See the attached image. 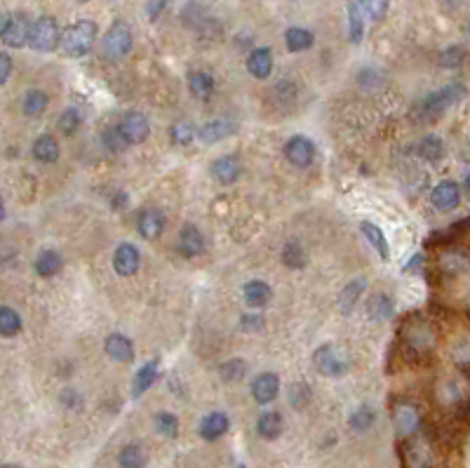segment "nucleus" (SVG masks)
Masks as SVG:
<instances>
[{
	"instance_id": "f257e3e1",
	"label": "nucleus",
	"mask_w": 470,
	"mask_h": 468,
	"mask_svg": "<svg viewBox=\"0 0 470 468\" xmlns=\"http://www.w3.org/2000/svg\"><path fill=\"white\" fill-rule=\"evenodd\" d=\"M94 40H97V24L90 19H80L64 28L62 33V50L69 57H85L92 50Z\"/></svg>"
},
{
	"instance_id": "f03ea898",
	"label": "nucleus",
	"mask_w": 470,
	"mask_h": 468,
	"mask_svg": "<svg viewBox=\"0 0 470 468\" xmlns=\"http://www.w3.org/2000/svg\"><path fill=\"white\" fill-rule=\"evenodd\" d=\"M132 50V31L123 19H116L111 24V28L106 31L104 40H101V55L111 62L123 59L127 52Z\"/></svg>"
},
{
	"instance_id": "7ed1b4c3",
	"label": "nucleus",
	"mask_w": 470,
	"mask_h": 468,
	"mask_svg": "<svg viewBox=\"0 0 470 468\" xmlns=\"http://www.w3.org/2000/svg\"><path fill=\"white\" fill-rule=\"evenodd\" d=\"M315 367L325 377H343L348 372V355L336 343H325L315 351Z\"/></svg>"
},
{
	"instance_id": "20e7f679",
	"label": "nucleus",
	"mask_w": 470,
	"mask_h": 468,
	"mask_svg": "<svg viewBox=\"0 0 470 468\" xmlns=\"http://www.w3.org/2000/svg\"><path fill=\"white\" fill-rule=\"evenodd\" d=\"M28 45L38 52H52L57 45H62V33L52 17H40L33 21L31 35H28Z\"/></svg>"
},
{
	"instance_id": "39448f33",
	"label": "nucleus",
	"mask_w": 470,
	"mask_h": 468,
	"mask_svg": "<svg viewBox=\"0 0 470 468\" xmlns=\"http://www.w3.org/2000/svg\"><path fill=\"white\" fill-rule=\"evenodd\" d=\"M463 97H466V87L459 85V82H454V85H447V87H442V90L428 94L424 99V104H421V111H424L426 116H440V114H444L449 106L461 102Z\"/></svg>"
},
{
	"instance_id": "423d86ee",
	"label": "nucleus",
	"mask_w": 470,
	"mask_h": 468,
	"mask_svg": "<svg viewBox=\"0 0 470 468\" xmlns=\"http://www.w3.org/2000/svg\"><path fill=\"white\" fill-rule=\"evenodd\" d=\"M33 24L26 19V15H5L3 26H0V35L3 43L8 47H24L28 43Z\"/></svg>"
},
{
	"instance_id": "0eeeda50",
	"label": "nucleus",
	"mask_w": 470,
	"mask_h": 468,
	"mask_svg": "<svg viewBox=\"0 0 470 468\" xmlns=\"http://www.w3.org/2000/svg\"><path fill=\"white\" fill-rule=\"evenodd\" d=\"M118 129H120L123 139L127 141V144H141V141H146L148 132H151L146 116L139 114V111H129V114H125Z\"/></svg>"
},
{
	"instance_id": "6e6552de",
	"label": "nucleus",
	"mask_w": 470,
	"mask_h": 468,
	"mask_svg": "<svg viewBox=\"0 0 470 468\" xmlns=\"http://www.w3.org/2000/svg\"><path fill=\"white\" fill-rule=\"evenodd\" d=\"M284 158L289 160L294 168H308L315 158V146L306 137H291L284 144Z\"/></svg>"
},
{
	"instance_id": "1a4fd4ad",
	"label": "nucleus",
	"mask_w": 470,
	"mask_h": 468,
	"mask_svg": "<svg viewBox=\"0 0 470 468\" xmlns=\"http://www.w3.org/2000/svg\"><path fill=\"white\" fill-rule=\"evenodd\" d=\"M141 266V254L134 245H120L113 254V269L118 276H134Z\"/></svg>"
},
{
	"instance_id": "9d476101",
	"label": "nucleus",
	"mask_w": 470,
	"mask_h": 468,
	"mask_svg": "<svg viewBox=\"0 0 470 468\" xmlns=\"http://www.w3.org/2000/svg\"><path fill=\"white\" fill-rule=\"evenodd\" d=\"M210 172L219 183H233V181H237V177H240L242 163L237 156H222L212 163Z\"/></svg>"
},
{
	"instance_id": "9b49d317",
	"label": "nucleus",
	"mask_w": 470,
	"mask_h": 468,
	"mask_svg": "<svg viewBox=\"0 0 470 468\" xmlns=\"http://www.w3.org/2000/svg\"><path fill=\"white\" fill-rule=\"evenodd\" d=\"M278 390H280V379H278V375H273V372L259 375L252 384V395L261 405H269V402L275 400Z\"/></svg>"
},
{
	"instance_id": "f8f14e48",
	"label": "nucleus",
	"mask_w": 470,
	"mask_h": 468,
	"mask_svg": "<svg viewBox=\"0 0 470 468\" xmlns=\"http://www.w3.org/2000/svg\"><path fill=\"white\" fill-rule=\"evenodd\" d=\"M392 422H395L397 431H400L402 435H412L421 424L419 410H416L412 402H400V405H395V410H392Z\"/></svg>"
},
{
	"instance_id": "ddd939ff",
	"label": "nucleus",
	"mask_w": 470,
	"mask_h": 468,
	"mask_svg": "<svg viewBox=\"0 0 470 468\" xmlns=\"http://www.w3.org/2000/svg\"><path fill=\"white\" fill-rule=\"evenodd\" d=\"M136 228H139L141 238L146 240H158L165 228V217L160 210H144L136 219Z\"/></svg>"
},
{
	"instance_id": "4468645a",
	"label": "nucleus",
	"mask_w": 470,
	"mask_h": 468,
	"mask_svg": "<svg viewBox=\"0 0 470 468\" xmlns=\"http://www.w3.org/2000/svg\"><path fill=\"white\" fill-rule=\"evenodd\" d=\"M365 0H348V38L350 43H362V35H365Z\"/></svg>"
},
{
	"instance_id": "2eb2a0df",
	"label": "nucleus",
	"mask_w": 470,
	"mask_h": 468,
	"mask_svg": "<svg viewBox=\"0 0 470 468\" xmlns=\"http://www.w3.org/2000/svg\"><path fill=\"white\" fill-rule=\"evenodd\" d=\"M431 200L437 210H454V207L461 203V188L456 186L454 181H442L433 188Z\"/></svg>"
},
{
	"instance_id": "dca6fc26",
	"label": "nucleus",
	"mask_w": 470,
	"mask_h": 468,
	"mask_svg": "<svg viewBox=\"0 0 470 468\" xmlns=\"http://www.w3.org/2000/svg\"><path fill=\"white\" fill-rule=\"evenodd\" d=\"M235 129H237V125L233 120H228V118H226V120H224V118H219V120L207 123V125L198 132V137L205 141V144H217V141H222L226 137H231V134H235Z\"/></svg>"
},
{
	"instance_id": "f3484780",
	"label": "nucleus",
	"mask_w": 470,
	"mask_h": 468,
	"mask_svg": "<svg viewBox=\"0 0 470 468\" xmlns=\"http://www.w3.org/2000/svg\"><path fill=\"white\" fill-rule=\"evenodd\" d=\"M104 351H106V355H109L111 360H118V363H127V360H132V358H134L132 341H129L127 336H123V334H111V336H106Z\"/></svg>"
},
{
	"instance_id": "a211bd4d",
	"label": "nucleus",
	"mask_w": 470,
	"mask_h": 468,
	"mask_svg": "<svg viewBox=\"0 0 470 468\" xmlns=\"http://www.w3.org/2000/svg\"><path fill=\"white\" fill-rule=\"evenodd\" d=\"M247 71L254 78H269L273 71V55L269 47H257L247 57Z\"/></svg>"
},
{
	"instance_id": "6ab92c4d",
	"label": "nucleus",
	"mask_w": 470,
	"mask_h": 468,
	"mask_svg": "<svg viewBox=\"0 0 470 468\" xmlns=\"http://www.w3.org/2000/svg\"><path fill=\"white\" fill-rule=\"evenodd\" d=\"M158 370H160V365H158V360H148V363L141 367L139 372L134 375V381H132V398H141V395L146 393L148 388L156 384V379H158Z\"/></svg>"
},
{
	"instance_id": "aec40b11",
	"label": "nucleus",
	"mask_w": 470,
	"mask_h": 468,
	"mask_svg": "<svg viewBox=\"0 0 470 468\" xmlns=\"http://www.w3.org/2000/svg\"><path fill=\"white\" fill-rule=\"evenodd\" d=\"M177 247H179V252L183 257H195V254L202 252V247H205V240H202L200 231L195 226H183L179 231V240H177Z\"/></svg>"
},
{
	"instance_id": "412c9836",
	"label": "nucleus",
	"mask_w": 470,
	"mask_h": 468,
	"mask_svg": "<svg viewBox=\"0 0 470 468\" xmlns=\"http://www.w3.org/2000/svg\"><path fill=\"white\" fill-rule=\"evenodd\" d=\"M228 431V417L224 412H212L200 422V435L205 440H219Z\"/></svg>"
},
{
	"instance_id": "4be33fe9",
	"label": "nucleus",
	"mask_w": 470,
	"mask_h": 468,
	"mask_svg": "<svg viewBox=\"0 0 470 468\" xmlns=\"http://www.w3.org/2000/svg\"><path fill=\"white\" fill-rule=\"evenodd\" d=\"M242 297L249 306H254V309H259V306H266L273 297L271 287L266 285L264 280H249L245 287H242Z\"/></svg>"
},
{
	"instance_id": "5701e85b",
	"label": "nucleus",
	"mask_w": 470,
	"mask_h": 468,
	"mask_svg": "<svg viewBox=\"0 0 470 468\" xmlns=\"http://www.w3.org/2000/svg\"><path fill=\"white\" fill-rule=\"evenodd\" d=\"M313 40H315V35L308 31V28H301V26H291V28H287V33H284V43H287L289 52L308 50V47H313Z\"/></svg>"
},
{
	"instance_id": "b1692460",
	"label": "nucleus",
	"mask_w": 470,
	"mask_h": 468,
	"mask_svg": "<svg viewBox=\"0 0 470 468\" xmlns=\"http://www.w3.org/2000/svg\"><path fill=\"white\" fill-rule=\"evenodd\" d=\"M188 87L195 99H210L214 92V78L205 71H193L188 75Z\"/></svg>"
},
{
	"instance_id": "393cba45",
	"label": "nucleus",
	"mask_w": 470,
	"mask_h": 468,
	"mask_svg": "<svg viewBox=\"0 0 470 468\" xmlns=\"http://www.w3.org/2000/svg\"><path fill=\"white\" fill-rule=\"evenodd\" d=\"M33 156L35 160H40V163H57L59 158V144L55 141V137H50V134H43V137L35 139L33 144Z\"/></svg>"
},
{
	"instance_id": "a878e982",
	"label": "nucleus",
	"mask_w": 470,
	"mask_h": 468,
	"mask_svg": "<svg viewBox=\"0 0 470 468\" xmlns=\"http://www.w3.org/2000/svg\"><path fill=\"white\" fill-rule=\"evenodd\" d=\"M35 273L43 276V278H50L55 276L59 269H62V254L57 250H43L38 254V259H35Z\"/></svg>"
},
{
	"instance_id": "bb28decb",
	"label": "nucleus",
	"mask_w": 470,
	"mask_h": 468,
	"mask_svg": "<svg viewBox=\"0 0 470 468\" xmlns=\"http://www.w3.org/2000/svg\"><path fill=\"white\" fill-rule=\"evenodd\" d=\"M257 431L261 438H266V440H275V438L282 433V417L275 412L261 414L257 422Z\"/></svg>"
},
{
	"instance_id": "cd10ccee",
	"label": "nucleus",
	"mask_w": 470,
	"mask_h": 468,
	"mask_svg": "<svg viewBox=\"0 0 470 468\" xmlns=\"http://www.w3.org/2000/svg\"><path fill=\"white\" fill-rule=\"evenodd\" d=\"M360 228H362V233H365V238L370 240V245L377 247V252L383 259H388V240H386L383 231H381L377 224H372V222H362Z\"/></svg>"
},
{
	"instance_id": "c85d7f7f",
	"label": "nucleus",
	"mask_w": 470,
	"mask_h": 468,
	"mask_svg": "<svg viewBox=\"0 0 470 468\" xmlns=\"http://www.w3.org/2000/svg\"><path fill=\"white\" fill-rule=\"evenodd\" d=\"M280 257H282V264L287 266V269H303L308 262V254L299 242H287V245L282 247Z\"/></svg>"
},
{
	"instance_id": "c756f323",
	"label": "nucleus",
	"mask_w": 470,
	"mask_h": 468,
	"mask_svg": "<svg viewBox=\"0 0 470 468\" xmlns=\"http://www.w3.org/2000/svg\"><path fill=\"white\" fill-rule=\"evenodd\" d=\"M118 464L120 468H144L146 466V454L139 445H127L118 454Z\"/></svg>"
},
{
	"instance_id": "7c9ffc66",
	"label": "nucleus",
	"mask_w": 470,
	"mask_h": 468,
	"mask_svg": "<svg viewBox=\"0 0 470 468\" xmlns=\"http://www.w3.org/2000/svg\"><path fill=\"white\" fill-rule=\"evenodd\" d=\"M0 332L3 336H17L21 332V318L17 311H12L10 306L0 309Z\"/></svg>"
},
{
	"instance_id": "2f4dec72",
	"label": "nucleus",
	"mask_w": 470,
	"mask_h": 468,
	"mask_svg": "<svg viewBox=\"0 0 470 468\" xmlns=\"http://www.w3.org/2000/svg\"><path fill=\"white\" fill-rule=\"evenodd\" d=\"M24 114H26L28 118H35V116H40L43 111L47 109V94L45 92H40V90H31L24 97Z\"/></svg>"
},
{
	"instance_id": "473e14b6",
	"label": "nucleus",
	"mask_w": 470,
	"mask_h": 468,
	"mask_svg": "<svg viewBox=\"0 0 470 468\" xmlns=\"http://www.w3.org/2000/svg\"><path fill=\"white\" fill-rule=\"evenodd\" d=\"M362 289H365V280H355V282H348L346 289L341 292V297H338V306H341L343 313H350L355 306V301L360 299Z\"/></svg>"
},
{
	"instance_id": "72a5a7b5",
	"label": "nucleus",
	"mask_w": 470,
	"mask_h": 468,
	"mask_svg": "<svg viewBox=\"0 0 470 468\" xmlns=\"http://www.w3.org/2000/svg\"><path fill=\"white\" fill-rule=\"evenodd\" d=\"M392 311H395V306H392V301L390 297H386V294H377V297L372 299V304H370V316L374 320H381V323H386L390 316H392Z\"/></svg>"
},
{
	"instance_id": "f704fd0d",
	"label": "nucleus",
	"mask_w": 470,
	"mask_h": 468,
	"mask_svg": "<svg viewBox=\"0 0 470 468\" xmlns=\"http://www.w3.org/2000/svg\"><path fill=\"white\" fill-rule=\"evenodd\" d=\"M156 429L160 435L165 438H177V433H179V422H177L174 414L170 412H160L156 414Z\"/></svg>"
},
{
	"instance_id": "c9c22d12",
	"label": "nucleus",
	"mask_w": 470,
	"mask_h": 468,
	"mask_svg": "<svg viewBox=\"0 0 470 468\" xmlns=\"http://www.w3.org/2000/svg\"><path fill=\"white\" fill-rule=\"evenodd\" d=\"M419 153H421V158H426V160H437V158H442L444 146L435 134H431V137H426L419 144Z\"/></svg>"
},
{
	"instance_id": "e433bc0d",
	"label": "nucleus",
	"mask_w": 470,
	"mask_h": 468,
	"mask_svg": "<svg viewBox=\"0 0 470 468\" xmlns=\"http://www.w3.org/2000/svg\"><path fill=\"white\" fill-rule=\"evenodd\" d=\"M172 141L174 144H179V146H186L193 141V137L198 132H195V127L190 125V123H177V125H172Z\"/></svg>"
},
{
	"instance_id": "4c0bfd02",
	"label": "nucleus",
	"mask_w": 470,
	"mask_h": 468,
	"mask_svg": "<svg viewBox=\"0 0 470 468\" xmlns=\"http://www.w3.org/2000/svg\"><path fill=\"white\" fill-rule=\"evenodd\" d=\"M245 372H247V365H245V360H240V358L228 360V363L222 367L224 381H237V379L245 377Z\"/></svg>"
},
{
	"instance_id": "58836bf2",
	"label": "nucleus",
	"mask_w": 470,
	"mask_h": 468,
	"mask_svg": "<svg viewBox=\"0 0 470 468\" xmlns=\"http://www.w3.org/2000/svg\"><path fill=\"white\" fill-rule=\"evenodd\" d=\"M308 400H311V388H308L303 381L291 384V388H289V402H291V407L301 410V407L308 405Z\"/></svg>"
},
{
	"instance_id": "ea45409f",
	"label": "nucleus",
	"mask_w": 470,
	"mask_h": 468,
	"mask_svg": "<svg viewBox=\"0 0 470 468\" xmlns=\"http://www.w3.org/2000/svg\"><path fill=\"white\" fill-rule=\"evenodd\" d=\"M372 424H374V412L370 407H360V410L353 412V417H350V429L355 431H367Z\"/></svg>"
},
{
	"instance_id": "a19ab883",
	"label": "nucleus",
	"mask_w": 470,
	"mask_h": 468,
	"mask_svg": "<svg viewBox=\"0 0 470 468\" xmlns=\"http://www.w3.org/2000/svg\"><path fill=\"white\" fill-rule=\"evenodd\" d=\"M80 125V114L75 109H66L59 118V129H62L64 134H73L75 129Z\"/></svg>"
},
{
	"instance_id": "79ce46f5",
	"label": "nucleus",
	"mask_w": 470,
	"mask_h": 468,
	"mask_svg": "<svg viewBox=\"0 0 470 468\" xmlns=\"http://www.w3.org/2000/svg\"><path fill=\"white\" fill-rule=\"evenodd\" d=\"M388 3L390 0H365L367 15H370L374 21H381L386 17V12H388Z\"/></svg>"
},
{
	"instance_id": "37998d69",
	"label": "nucleus",
	"mask_w": 470,
	"mask_h": 468,
	"mask_svg": "<svg viewBox=\"0 0 470 468\" xmlns=\"http://www.w3.org/2000/svg\"><path fill=\"white\" fill-rule=\"evenodd\" d=\"M104 144H106V149H111V151H123L125 146H127V141L123 139V134H120V129H109V132H104Z\"/></svg>"
},
{
	"instance_id": "c03bdc74",
	"label": "nucleus",
	"mask_w": 470,
	"mask_h": 468,
	"mask_svg": "<svg viewBox=\"0 0 470 468\" xmlns=\"http://www.w3.org/2000/svg\"><path fill=\"white\" fill-rule=\"evenodd\" d=\"M461 62H463L461 47H449V50H444L442 55H440V64H442V66H459Z\"/></svg>"
},
{
	"instance_id": "a18cd8bd",
	"label": "nucleus",
	"mask_w": 470,
	"mask_h": 468,
	"mask_svg": "<svg viewBox=\"0 0 470 468\" xmlns=\"http://www.w3.org/2000/svg\"><path fill=\"white\" fill-rule=\"evenodd\" d=\"M168 3H170V0H148V3H146V15H148V19L156 21L158 17L163 15V10L168 8Z\"/></svg>"
},
{
	"instance_id": "49530a36",
	"label": "nucleus",
	"mask_w": 470,
	"mask_h": 468,
	"mask_svg": "<svg viewBox=\"0 0 470 468\" xmlns=\"http://www.w3.org/2000/svg\"><path fill=\"white\" fill-rule=\"evenodd\" d=\"M10 73H12V59L8 52H3V55H0V82H3V85L10 80Z\"/></svg>"
},
{
	"instance_id": "de8ad7c7",
	"label": "nucleus",
	"mask_w": 470,
	"mask_h": 468,
	"mask_svg": "<svg viewBox=\"0 0 470 468\" xmlns=\"http://www.w3.org/2000/svg\"><path fill=\"white\" fill-rule=\"evenodd\" d=\"M240 323H242V330H249V332L261 330V318H257V316H245Z\"/></svg>"
},
{
	"instance_id": "09e8293b",
	"label": "nucleus",
	"mask_w": 470,
	"mask_h": 468,
	"mask_svg": "<svg viewBox=\"0 0 470 468\" xmlns=\"http://www.w3.org/2000/svg\"><path fill=\"white\" fill-rule=\"evenodd\" d=\"M466 188H468V193H470V172L466 174Z\"/></svg>"
},
{
	"instance_id": "8fccbe9b",
	"label": "nucleus",
	"mask_w": 470,
	"mask_h": 468,
	"mask_svg": "<svg viewBox=\"0 0 470 468\" xmlns=\"http://www.w3.org/2000/svg\"><path fill=\"white\" fill-rule=\"evenodd\" d=\"M3 468H17V466H10V464H8V466H3Z\"/></svg>"
},
{
	"instance_id": "3c124183",
	"label": "nucleus",
	"mask_w": 470,
	"mask_h": 468,
	"mask_svg": "<svg viewBox=\"0 0 470 468\" xmlns=\"http://www.w3.org/2000/svg\"><path fill=\"white\" fill-rule=\"evenodd\" d=\"M468 33H470V24H468Z\"/></svg>"
},
{
	"instance_id": "603ef678",
	"label": "nucleus",
	"mask_w": 470,
	"mask_h": 468,
	"mask_svg": "<svg viewBox=\"0 0 470 468\" xmlns=\"http://www.w3.org/2000/svg\"><path fill=\"white\" fill-rule=\"evenodd\" d=\"M80 3H87V0H80Z\"/></svg>"
}]
</instances>
